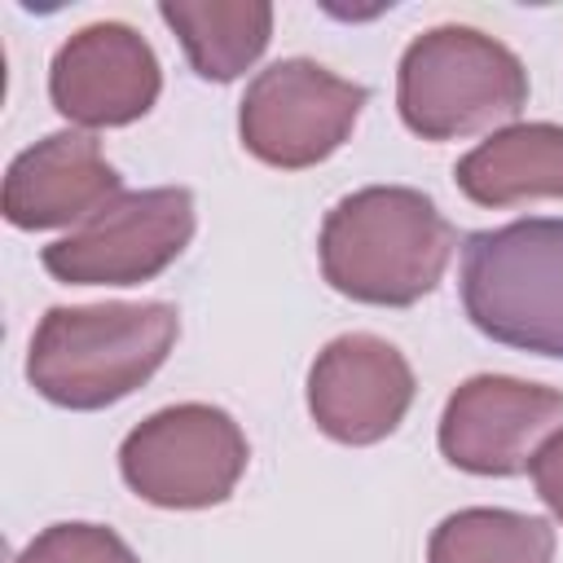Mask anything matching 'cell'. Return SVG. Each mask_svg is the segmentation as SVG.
Segmentation results:
<instances>
[{
    "label": "cell",
    "mask_w": 563,
    "mask_h": 563,
    "mask_svg": "<svg viewBox=\"0 0 563 563\" xmlns=\"http://www.w3.org/2000/svg\"><path fill=\"white\" fill-rule=\"evenodd\" d=\"M427 563H554V528L523 510L466 506L440 519Z\"/></svg>",
    "instance_id": "obj_14"
},
{
    "label": "cell",
    "mask_w": 563,
    "mask_h": 563,
    "mask_svg": "<svg viewBox=\"0 0 563 563\" xmlns=\"http://www.w3.org/2000/svg\"><path fill=\"white\" fill-rule=\"evenodd\" d=\"M365 101V84H352L312 57H286L264 66L246 84L238 132L246 154H255L260 163L303 172L325 163L352 136Z\"/></svg>",
    "instance_id": "obj_6"
},
{
    "label": "cell",
    "mask_w": 563,
    "mask_h": 563,
    "mask_svg": "<svg viewBox=\"0 0 563 563\" xmlns=\"http://www.w3.org/2000/svg\"><path fill=\"white\" fill-rule=\"evenodd\" d=\"M462 308L501 347L563 356V220H510L462 242Z\"/></svg>",
    "instance_id": "obj_3"
},
{
    "label": "cell",
    "mask_w": 563,
    "mask_h": 563,
    "mask_svg": "<svg viewBox=\"0 0 563 563\" xmlns=\"http://www.w3.org/2000/svg\"><path fill=\"white\" fill-rule=\"evenodd\" d=\"M158 18L180 40L194 75L216 84L255 66L273 35V4L264 0H163Z\"/></svg>",
    "instance_id": "obj_13"
},
{
    "label": "cell",
    "mask_w": 563,
    "mask_h": 563,
    "mask_svg": "<svg viewBox=\"0 0 563 563\" xmlns=\"http://www.w3.org/2000/svg\"><path fill=\"white\" fill-rule=\"evenodd\" d=\"M163 92V66L128 22H92L75 31L48 66V101L79 128H123L150 114Z\"/></svg>",
    "instance_id": "obj_10"
},
{
    "label": "cell",
    "mask_w": 563,
    "mask_h": 563,
    "mask_svg": "<svg viewBox=\"0 0 563 563\" xmlns=\"http://www.w3.org/2000/svg\"><path fill=\"white\" fill-rule=\"evenodd\" d=\"M413 391L405 352L365 330L330 339L308 369V413L317 431L352 449L387 440L405 422Z\"/></svg>",
    "instance_id": "obj_9"
},
{
    "label": "cell",
    "mask_w": 563,
    "mask_h": 563,
    "mask_svg": "<svg viewBox=\"0 0 563 563\" xmlns=\"http://www.w3.org/2000/svg\"><path fill=\"white\" fill-rule=\"evenodd\" d=\"M396 106L422 141L471 136L528 106V70L501 40L475 26H431L400 57Z\"/></svg>",
    "instance_id": "obj_4"
},
{
    "label": "cell",
    "mask_w": 563,
    "mask_h": 563,
    "mask_svg": "<svg viewBox=\"0 0 563 563\" xmlns=\"http://www.w3.org/2000/svg\"><path fill=\"white\" fill-rule=\"evenodd\" d=\"M453 180L475 207L563 198V123L497 128L488 141L457 158Z\"/></svg>",
    "instance_id": "obj_12"
},
{
    "label": "cell",
    "mask_w": 563,
    "mask_h": 563,
    "mask_svg": "<svg viewBox=\"0 0 563 563\" xmlns=\"http://www.w3.org/2000/svg\"><path fill=\"white\" fill-rule=\"evenodd\" d=\"M246 462L251 449L233 413L202 400L150 413L119 444L123 484L163 510H207L229 501Z\"/></svg>",
    "instance_id": "obj_5"
},
{
    "label": "cell",
    "mask_w": 563,
    "mask_h": 563,
    "mask_svg": "<svg viewBox=\"0 0 563 563\" xmlns=\"http://www.w3.org/2000/svg\"><path fill=\"white\" fill-rule=\"evenodd\" d=\"M114 198H123V176L101 145L88 132H48L9 163L0 207L13 229H62Z\"/></svg>",
    "instance_id": "obj_11"
},
{
    "label": "cell",
    "mask_w": 563,
    "mask_h": 563,
    "mask_svg": "<svg viewBox=\"0 0 563 563\" xmlns=\"http://www.w3.org/2000/svg\"><path fill=\"white\" fill-rule=\"evenodd\" d=\"M453 251L457 229L409 185H369L339 198L317 238L330 290L374 308H409L431 295Z\"/></svg>",
    "instance_id": "obj_1"
},
{
    "label": "cell",
    "mask_w": 563,
    "mask_h": 563,
    "mask_svg": "<svg viewBox=\"0 0 563 563\" xmlns=\"http://www.w3.org/2000/svg\"><path fill=\"white\" fill-rule=\"evenodd\" d=\"M180 312L163 299L48 308L31 334L26 383L62 409H106L145 387L176 347Z\"/></svg>",
    "instance_id": "obj_2"
},
{
    "label": "cell",
    "mask_w": 563,
    "mask_h": 563,
    "mask_svg": "<svg viewBox=\"0 0 563 563\" xmlns=\"http://www.w3.org/2000/svg\"><path fill=\"white\" fill-rule=\"evenodd\" d=\"M194 194L180 185L132 189L48 242L40 264L66 286H141L154 282L194 238Z\"/></svg>",
    "instance_id": "obj_7"
},
{
    "label": "cell",
    "mask_w": 563,
    "mask_h": 563,
    "mask_svg": "<svg viewBox=\"0 0 563 563\" xmlns=\"http://www.w3.org/2000/svg\"><path fill=\"white\" fill-rule=\"evenodd\" d=\"M563 431V391L510 374L466 378L440 413V453L466 475H523Z\"/></svg>",
    "instance_id": "obj_8"
},
{
    "label": "cell",
    "mask_w": 563,
    "mask_h": 563,
    "mask_svg": "<svg viewBox=\"0 0 563 563\" xmlns=\"http://www.w3.org/2000/svg\"><path fill=\"white\" fill-rule=\"evenodd\" d=\"M13 563H141L132 545L106 523H48Z\"/></svg>",
    "instance_id": "obj_15"
},
{
    "label": "cell",
    "mask_w": 563,
    "mask_h": 563,
    "mask_svg": "<svg viewBox=\"0 0 563 563\" xmlns=\"http://www.w3.org/2000/svg\"><path fill=\"white\" fill-rule=\"evenodd\" d=\"M528 475H532V488H537V497L545 501V510L563 523V431H554V435L537 449Z\"/></svg>",
    "instance_id": "obj_16"
}]
</instances>
